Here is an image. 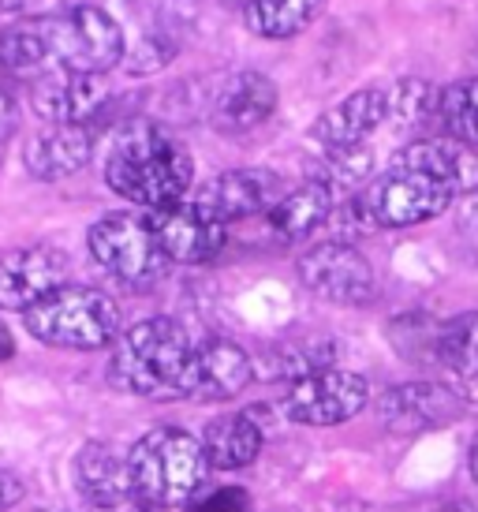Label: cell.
Segmentation results:
<instances>
[{"label":"cell","mask_w":478,"mask_h":512,"mask_svg":"<svg viewBox=\"0 0 478 512\" xmlns=\"http://www.w3.org/2000/svg\"><path fill=\"white\" fill-rule=\"evenodd\" d=\"M434 356L460 378H478V311L456 314L434 329Z\"/></svg>","instance_id":"obj_24"},{"label":"cell","mask_w":478,"mask_h":512,"mask_svg":"<svg viewBox=\"0 0 478 512\" xmlns=\"http://www.w3.org/2000/svg\"><path fill=\"white\" fill-rule=\"evenodd\" d=\"M30 337L64 352H98L120 341V307L86 285H64L23 314Z\"/></svg>","instance_id":"obj_5"},{"label":"cell","mask_w":478,"mask_h":512,"mask_svg":"<svg viewBox=\"0 0 478 512\" xmlns=\"http://www.w3.org/2000/svg\"><path fill=\"white\" fill-rule=\"evenodd\" d=\"M288 195V187L277 172L269 169H228L221 176H213L191 195V206L198 214H206L217 225H232L243 217L269 214L277 202Z\"/></svg>","instance_id":"obj_10"},{"label":"cell","mask_w":478,"mask_h":512,"mask_svg":"<svg viewBox=\"0 0 478 512\" xmlns=\"http://www.w3.org/2000/svg\"><path fill=\"white\" fill-rule=\"evenodd\" d=\"M378 412L385 427L393 430H430L445 427L460 412V400L452 397L445 385L434 382H408L389 389L378 400Z\"/></svg>","instance_id":"obj_18"},{"label":"cell","mask_w":478,"mask_h":512,"mask_svg":"<svg viewBox=\"0 0 478 512\" xmlns=\"http://www.w3.org/2000/svg\"><path fill=\"white\" fill-rule=\"evenodd\" d=\"M23 501V483H19V475L0 468V509H12Z\"/></svg>","instance_id":"obj_29"},{"label":"cell","mask_w":478,"mask_h":512,"mask_svg":"<svg viewBox=\"0 0 478 512\" xmlns=\"http://www.w3.org/2000/svg\"><path fill=\"white\" fill-rule=\"evenodd\" d=\"M437 120L452 139L478 150V79H460L441 90Z\"/></svg>","instance_id":"obj_25"},{"label":"cell","mask_w":478,"mask_h":512,"mask_svg":"<svg viewBox=\"0 0 478 512\" xmlns=\"http://www.w3.org/2000/svg\"><path fill=\"white\" fill-rule=\"evenodd\" d=\"M131 479L135 494L150 509H176L198 498V490L210 475V460L202 438L180 427H157L131 445Z\"/></svg>","instance_id":"obj_4"},{"label":"cell","mask_w":478,"mask_h":512,"mask_svg":"<svg viewBox=\"0 0 478 512\" xmlns=\"http://www.w3.org/2000/svg\"><path fill=\"white\" fill-rule=\"evenodd\" d=\"M322 0H247L243 4V27L269 38V42H284L296 38L318 19Z\"/></svg>","instance_id":"obj_23"},{"label":"cell","mask_w":478,"mask_h":512,"mask_svg":"<svg viewBox=\"0 0 478 512\" xmlns=\"http://www.w3.org/2000/svg\"><path fill=\"white\" fill-rule=\"evenodd\" d=\"M12 352H15V344H12V333L0 326V363L4 359H12Z\"/></svg>","instance_id":"obj_31"},{"label":"cell","mask_w":478,"mask_h":512,"mask_svg":"<svg viewBox=\"0 0 478 512\" xmlns=\"http://www.w3.org/2000/svg\"><path fill=\"white\" fill-rule=\"evenodd\" d=\"M337 195L329 191L318 180H307V184L292 187L273 210L266 214L269 232L281 243H299L307 240L314 228H322L333 221V210H337Z\"/></svg>","instance_id":"obj_21"},{"label":"cell","mask_w":478,"mask_h":512,"mask_svg":"<svg viewBox=\"0 0 478 512\" xmlns=\"http://www.w3.org/2000/svg\"><path fill=\"white\" fill-rule=\"evenodd\" d=\"M191 352H195V341L176 318H146L120 333V341L113 344L109 378L135 397L176 400Z\"/></svg>","instance_id":"obj_3"},{"label":"cell","mask_w":478,"mask_h":512,"mask_svg":"<svg viewBox=\"0 0 478 512\" xmlns=\"http://www.w3.org/2000/svg\"><path fill=\"white\" fill-rule=\"evenodd\" d=\"M105 184L142 210L176 206L195 184V157L165 124L131 120L109 146Z\"/></svg>","instance_id":"obj_2"},{"label":"cell","mask_w":478,"mask_h":512,"mask_svg":"<svg viewBox=\"0 0 478 512\" xmlns=\"http://www.w3.org/2000/svg\"><path fill=\"white\" fill-rule=\"evenodd\" d=\"M27 0H0V15H12V12H19Z\"/></svg>","instance_id":"obj_33"},{"label":"cell","mask_w":478,"mask_h":512,"mask_svg":"<svg viewBox=\"0 0 478 512\" xmlns=\"http://www.w3.org/2000/svg\"><path fill=\"white\" fill-rule=\"evenodd\" d=\"M299 281L307 292H314L325 303H340V307H366L378 296V277L374 266L366 262L359 247L348 240H325L310 247L299 258Z\"/></svg>","instance_id":"obj_9"},{"label":"cell","mask_w":478,"mask_h":512,"mask_svg":"<svg viewBox=\"0 0 478 512\" xmlns=\"http://www.w3.org/2000/svg\"><path fill=\"white\" fill-rule=\"evenodd\" d=\"M370 165H374V157H370L366 146H355V150H329L310 180H318V184H325L333 195H340V191H355V187L363 184L366 176H370Z\"/></svg>","instance_id":"obj_26"},{"label":"cell","mask_w":478,"mask_h":512,"mask_svg":"<svg viewBox=\"0 0 478 512\" xmlns=\"http://www.w3.org/2000/svg\"><path fill=\"white\" fill-rule=\"evenodd\" d=\"M198 512H251V505H247V494H243V490L221 486V490H213L210 498L198 505Z\"/></svg>","instance_id":"obj_27"},{"label":"cell","mask_w":478,"mask_h":512,"mask_svg":"<svg viewBox=\"0 0 478 512\" xmlns=\"http://www.w3.org/2000/svg\"><path fill=\"white\" fill-rule=\"evenodd\" d=\"M385 120H389V90L366 86V90H355L344 101H337L333 109H325L314 120L310 139L322 146V154H329V150H355V146H366V139Z\"/></svg>","instance_id":"obj_15"},{"label":"cell","mask_w":478,"mask_h":512,"mask_svg":"<svg viewBox=\"0 0 478 512\" xmlns=\"http://www.w3.org/2000/svg\"><path fill=\"white\" fill-rule=\"evenodd\" d=\"M370 385L363 374L340 367H322L299 374L284 393V415L303 427H340L366 408Z\"/></svg>","instance_id":"obj_8"},{"label":"cell","mask_w":478,"mask_h":512,"mask_svg":"<svg viewBox=\"0 0 478 512\" xmlns=\"http://www.w3.org/2000/svg\"><path fill=\"white\" fill-rule=\"evenodd\" d=\"M86 512H154V509L139 498H127V501H113V505H90Z\"/></svg>","instance_id":"obj_30"},{"label":"cell","mask_w":478,"mask_h":512,"mask_svg":"<svg viewBox=\"0 0 478 512\" xmlns=\"http://www.w3.org/2000/svg\"><path fill=\"white\" fill-rule=\"evenodd\" d=\"M467 468H471V479L478 483V438L471 441V453H467Z\"/></svg>","instance_id":"obj_32"},{"label":"cell","mask_w":478,"mask_h":512,"mask_svg":"<svg viewBox=\"0 0 478 512\" xmlns=\"http://www.w3.org/2000/svg\"><path fill=\"white\" fill-rule=\"evenodd\" d=\"M75 486L90 505L139 498L135 479H131V460L105 441H90V445H83V453L75 456Z\"/></svg>","instance_id":"obj_20"},{"label":"cell","mask_w":478,"mask_h":512,"mask_svg":"<svg viewBox=\"0 0 478 512\" xmlns=\"http://www.w3.org/2000/svg\"><path fill=\"white\" fill-rule=\"evenodd\" d=\"M254 378L251 356L236 341L206 337L195 344L176 389V400H232Z\"/></svg>","instance_id":"obj_12"},{"label":"cell","mask_w":478,"mask_h":512,"mask_svg":"<svg viewBox=\"0 0 478 512\" xmlns=\"http://www.w3.org/2000/svg\"><path fill=\"white\" fill-rule=\"evenodd\" d=\"M15 128H19V105H15V98L8 90H0V150L12 139Z\"/></svg>","instance_id":"obj_28"},{"label":"cell","mask_w":478,"mask_h":512,"mask_svg":"<svg viewBox=\"0 0 478 512\" xmlns=\"http://www.w3.org/2000/svg\"><path fill=\"white\" fill-rule=\"evenodd\" d=\"M366 214L374 228H411L441 217L452 206L456 191L434 176H422L411 169H389L374 184L359 191Z\"/></svg>","instance_id":"obj_7"},{"label":"cell","mask_w":478,"mask_h":512,"mask_svg":"<svg viewBox=\"0 0 478 512\" xmlns=\"http://www.w3.org/2000/svg\"><path fill=\"white\" fill-rule=\"evenodd\" d=\"M64 277H68V255L49 243L0 251V311L27 314L57 288H64Z\"/></svg>","instance_id":"obj_11"},{"label":"cell","mask_w":478,"mask_h":512,"mask_svg":"<svg viewBox=\"0 0 478 512\" xmlns=\"http://www.w3.org/2000/svg\"><path fill=\"white\" fill-rule=\"evenodd\" d=\"M396 169H411L449 184L456 195L478 187V150L460 139H415L393 157Z\"/></svg>","instance_id":"obj_17"},{"label":"cell","mask_w":478,"mask_h":512,"mask_svg":"<svg viewBox=\"0 0 478 512\" xmlns=\"http://www.w3.org/2000/svg\"><path fill=\"white\" fill-rule=\"evenodd\" d=\"M232 4H239V8H243V4H247V0H232Z\"/></svg>","instance_id":"obj_34"},{"label":"cell","mask_w":478,"mask_h":512,"mask_svg":"<svg viewBox=\"0 0 478 512\" xmlns=\"http://www.w3.org/2000/svg\"><path fill=\"white\" fill-rule=\"evenodd\" d=\"M90 157H94V131L86 124H49L23 150L27 172L45 184H57V180L83 172Z\"/></svg>","instance_id":"obj_16"},{"label":"cell","mask_w":478,"mask_h":512,"mask_svg":"<svg viewBox=\"0 0 478 512\" xmlns=\"http://www.w3.org/2000/svg\"><path fill=\"white\" fill-rule=\"evenodd\" d=\"M86 247L101 270L124 288L157 285L172 266L146 214H105L90 225Z\"/></svg>","instance_id":"obj_6"},{"label":"cell","mask_w":478,"mask_h":512,"mask_svg":"<svg viewBox=\"0 0 478 512\" xmlns=\"http://www.w3.org/2000/svg\"><path fill=\"white\" fill-rule=\"evenodd\" d=\"M202 449L213 471H239L262 453V427L247 412L217 415L202 430Z\"/></svg>","instance_id":"obj_22"},{"label":"cell","mask_w":478,"mask_h":512,"mask_svg":"<svg viewBox=\"0 0 478 512\" xmlns=\"http://www.w3.org/2000/svg\"><path fill=\"white\" fill-rule=\"evenodd\" d=\"M277 113V83L262 72H239L232 75L213 105V120L221 131H251L266 124Z\"/></svg>","instance_id":"obj_19"},{"label":"cell","mask_w":478,"mask_h":512,"mask_svg":"<svg viewBox=\"0 0 478 512\" xmlns=\"http://www.w3.org/2000/svg\"><path fill=\"white\" fill-rule=\"evenodd\" d=\"M124 30L105 8L79 4L60 15H42L0 34V68L38 79L45 72L105 75L124 60Z\"/></svg>","instance_id":"obj_1"},{"label":"cell","mask_w":478,"mask_h":512,"mask_svg":"<svg viewBox=\"0 0 478 512\" xmlns=\"http://www.w3.org/2000/svg\"><path fill=\"white\" fill-rule=\"evenodd\" d=\"M105 101H109L105 75L57 68L30 83V105L45 124H86Z\"/></svg>","instance_id":"obj_13"},{"label":"cell","mask_w":478,"mask_h":512,"mask_svg":"<svg viewBox=\"0 0 478 512\" xmlns=\"http://www.w3.org/2000/svg\"><path fill=\"white\" fill-rule=\"evenodd\" d=\"M146 221L157 232L169 262H180V266L213 262V258L221 255V247H225V225H217L206 214H198L187 199L176 202V206L146 210Z\"/></svg>","instance_id":"obj_14"}]
</instances>
